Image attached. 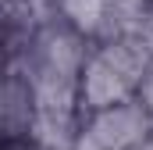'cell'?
Masks as SVG:
<instances>
[{"label": "cell", "mask_w": 153, "mask_h": 150, "mask_svg": "<svg viewBox=\"0 0 153 150\" xmlns=\"http://www.w3.org/2000/svg\"><path fill=\"white\" fill-rule=\"evenodd\" d=\"M150 111L143 104H132V100H121L111 104L93 118V125L75 136L71 150H128L135 147L146 132H150Z\"/></svg>", "instance_id": "6da1fadb"}, {"label": "cell", "mask_w": 153, "mask_h": 150, "mask_svg": "<svg viewBox=\"0 0 153 150\" xmlns=\"http://www.w3.org/2000/svg\"><path fill=\"white\" fill-rule=\"evenodd\" d=\"M128 93H132V82L117 72L103 54H96V57L85 64V75H82V97H85L89 107L103 111V107H111V104L128 100Z\"/></svg>", "instance_id": "7a4b0ae2"}, {"label": "cell", "mask_w": 153, "mask_h": 150, "mask_svg": "<svg viewBox=\"0 0 153 150\" xmlns=\"http://www.w3.org/2000/svg\"><path fill=\"white\" fill-rule=\"evenodd\" d=\"M103 7H107V0H61L64 18H71V25L78 32H96V25L103 18Z\"/></svg>", "instance_id": "3957f363"}, {"label": "cell", "mask_w": 153, "mask_h": 150, "mask_svg": "<svg viewBox=\"0 0 153 150\" xmlns=\"http://www.w3.org/2000/svg\"><path fill=\"white\" fill-rule=\"evenodd\" d=\"M139 93H143V107L153 114V64H150V72L143 75V82H139Z\"/></svg>", "instance_id": "277c9868"}, {"label": "cell", "mask_w": 153, "mask_h": 150, "mask_svg": "<svg viewBox=\"0 0 153 150\" xmlns=\"http://www.w3.org/2000/svg\"><path fill=\"white\" fill-rule=\"evenodd\" d=\"M128 150H153V125H150V132H146V136H143L135 147H128Z\"/></svg>", "instance_id": "5b68a950"}, {"label": "cell", "mask_w": 153, "mask_h": 150, "mask_svg": "<svg viewBox=\"0 0 153 150\" xmlns=\"http://www.w3.org/2000/svg\"><path fill=\"white\" fill-rule=\"evenodd\" d=\"M150 22H153V14H150Z\"/></svg>", "instance_id": "8992f818"}]
</instances>
